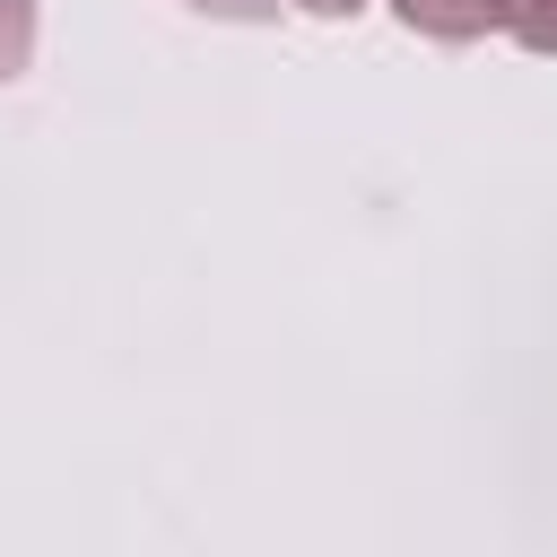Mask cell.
<instances>
[{"label":"cell","mask_w":557,"mask_h":557,"mask_svg":"<svg viewBox=\"0 0 557 557\" xmlns=\"http://www.w3.org/2000/svg\"><path fill=\"white\" fill-rule=\"evenodd\" d=\"M305 9H322V17H348V9H357V0H305Z\"/></svg>","instance_id":"5b68a950"},{"label":"cell","mask_w":557,"mask_h":557,"mask_svg":"<svg viewBox=\"0 0 557 557\" xmlns=\"http://www.w3.org/2000/svg\"><path fill=\"white\" fill-rule=\"evenodd\" d=\"M418 35H444V44H470V35H487L496 26V0H392Z\"/></svg>","instance_id":"6da1fadb"},{"label":"cell","mask_w":557,"mask_h":557,"mask_svg":"<svg viewBox=\"0 0 557 557\" xmlns=\"http://www.w3.org/2000/svg\"><path fill=\"white\" fill-rule=\"evenodd\" d=\"M35 52V0H0V78H17Z\"/></svg>","instance_id":"3957f363"},{"label":"cell","mask_w":557,"mask_h":557,"mask_svg":"<svg viewBox=\"0 0 557 557\" xmlns=\"http://www.w3.org/2000/svg\"><path fill=\"white\" fill-rule=\"evenodd\" d=\"M191 9H218V17H270V0H191Z\"/></svg>","instance_id":"277c9868"},{"label":"cell","mask_w":557,"mask_h":557,"mask_svg":"<svg viewBox=\"0 0 557 557\" xmlns=\"http://www.w3.org/2000/svg\"><path fill=\"white\" fill-rule=\"evenodd\" d=\"M496 26H513L531 52H557V0H496Z\"/></svg>","instance_id":"7a4b0ae2"}]
</instances>
